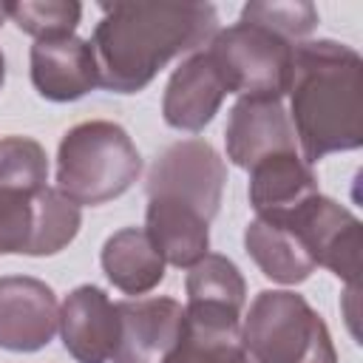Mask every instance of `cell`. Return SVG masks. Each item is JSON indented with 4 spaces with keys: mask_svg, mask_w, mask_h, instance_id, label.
<instances>
[{
    "mask_svg": "<svg viewBox=\"0 0 363 363\" xmlns=\"http://www.w3.org/2000/svg\"><path fill=\"white\" fill-rule=\"evenodd\" d=\"M241 346L255 363H337L323 318L289 289L255 295L241 323Z\"/></svg>",
    "mask_w": 363,
    "mask_h": 363,
    "instance_id": "4",
    "label": "cell"
},
{
    "mask_svg": "<svg viewBox=\"0 0 363 363\" xmlns=\"http://www.w3.org/2000/svg\"><path fill=\"white\" fill-rule=\"evenodd\" d=\"M164 363H250L241 346V329L210 326L184 315L182 335Z\"/></svg>",
    "mask_w": 363,
    "mask_h": 363,
    "instance_id": "20",
    "label": "cell"
},
{
    "mask_svg": "<svg viewBox=\"0 0 363 363\" xmlns=\"http://www.w3.org/2000/svg\"><path fill=\"white\" fill-rule=\"evenodd\" d=\"M292 51L289 40L247 20L218 28L207 45L227 91L241 99H281L292 77Z\"/></svg>",
    "mask_w": 363,
    "mask_h": 363,
    "instance_id": "5",
    "label": "cell"
},
{
    "mask_svg": "<svg viewBox=\"0 0 363 363\" xmlns=\"http://www.w3.org/2000/svg\"><path fill=\"white\" fill-rule=\"evenodd\" d=\"M60 329V303L48 284L31 275L0 278V349L37 352Z\"/></svg>",
    "mask_w": 363,
    "mask_h": 363,
    "instance_id": "9",
    "label": "cell"
},
{
    "mask_svg": "<svg viewBox=\"0 0 363 363\" xmlns=\"http://www.w3.org/2000/svg\"><path fill=\"white\" fill-rule=\"evenodd\" d=\"M119 343L111 363H164L184 323V306L173 298L116 303Z\"/></svg>",
    "mask_w": 363,
    "mask_h": 363,
    "instance_id": "11",
    "label": "cell"
},
{
    "mask_svg": "<svg viewBox=\"0 0 363 363\" xmlns=\"http://www.w3.org/2000/svg\"><path fill=\"white\" fill-rule=\"evenodd\" d=\"M31 82L43 99L74 102L99 85L96 57L88 40L54 37L31 45Z\"/></svg>",
    "mask_w": 363,
    "mask_h": 363,
    "instance_id": "14",
    "label": "cell"
},
{
    "mask_svg": "<svg viewBox=\"0 0 363 363\" xmlns=\"http://www.w3.org/2000/svg\"><path fill=\"white\" fill-rule=\"evenodd\" d=\"M275 216H284L295 227L315 267H326L349 286H357L363 230L354 213H349L335 199L315 193L298 207L286 213H275Z\"/></svg>",
    "mask_w": 363,
    "mask_h": 363,
    "instance_id": "8",
    "label": "cell"
},
{
    "mask_svg": "<svg viewBox=\"0 0 363 363\" xmlns=\"http://www.w3.org/2000/svg\"><path fill=\"white\" fill-rule=\"evenodd\" d=\"M6 17H11L17 28L34 40H54L74 34L82 17V6L74 0H23L6 3Z\"/></svg>",
    "mask_w": 363,
    "mask_h": 363,
    "instance_id": "21",
    "label": "cell"
},
{
    "mask_svg": "<svg viewBox=\"0 0 363 363\" xmlns=\"http://www.w3.org/2000/svg\"><path fill=\"white\" fill-rule=\"evenodd\" d=\"M241 20L258 23L278 37L295 43L318 26V9L312 3H247L241 9Z\"/></svg>",
    "mask_w": 363,
    "mask_h": 363,
    "instance_id": "23",
    "label": "cell"
},
{
    "mask_svg": "<svg viewBox=\"0 0 363 363\" xmlns=\"http://www.w3.org/2000/svg\"><path fill=\"white\" fill-rule=\"evenodd\" d=\"M218 31L207 3H108L94 28L91 48L99 85L136 94L179 54H193Z\"/></svg>",
    "mask_w": 363,
    "mask_h": 363,
    "instance_id": "1",
    "label": "cell"
},
{
    "mask_svg": "<svg viewBox=\"0 0 363 363\" xmlns=\"http://www.w3.org/2000/svg\"><path fill=\"white\" fill-rule=\"evenodd\" d=\"M227 94L230 91L213 57L207 54V48L193 51L167 79L164 99H162L164 122L176 130L199 133L204 130V125L213 122Z\"/></svg>",
    "mask_w": 363,
    "mask_h": 363,
    "instance_id": "13",
    "label": "cell"
},
{
    "mask_svg": "<svg viewBox=\"0 0 363 363\" xmlns=\"http://www.w3.org/2000/svg\"><path fill=\"white\" fill-rule=\"evenodd\" d=\"M142 173V156L128 130L108 119L79 122L60 139L57 190L77 207L119 199Z\"/></svg>",
    "mask_w": 363,
    "mask_h": 363,
    "instance_id": "3",
    "label": "cell"
},
{
    "mask_svg": "<svg viewBox=\"0 0 363 363\" xmlns=\"http://www.w3.org/2000/svg\"><path fill=\"white\" fill-rule=\"evenodd\" d=\"M105 278L125 295H145L164 278V258L150 244L142 227H125L102 244Z\"/></svg>",
    "mask_w": 363,
    "mask_h": 363,
    "instance_id": "19",
    "label": "cell"
},
{
    "mask_svg": "<svg viewBox=\"0 0 363 363\" xmlns=\"http://www.w3.org/2000/svg\"><path fill=\"white\" fill-rule=\"evenodd\" d=\"M318 193L312 167L295 153H272L250 167V204L258 216H275L298 207Z\"/></svg>",
    "mask_w": 363,
    "mask_h": 363,
    "instance_id": "18",
    "label": "cell"
},
{
    "mask_svg": "<svg viewBox=\"0 0 363 363\" xmlns=\"http://www.w3.org/2000/svg\"><path fill=\"white\" fill-rule=\"evenodd\" d=\"M45 179H48V156L40 142L28 136L0 139V190L34 193L45 187Z\"/></svg>",
    "mask_w": 363,
    "mask_h": 363,
    "instance_id": "22",
    "label": "cell"
},
{
    "mask_svg": "<svg viewBox=\"0 0 363 363\" xmlns=\"http://www.w3.org/2000/svg\"><path fill=\"white\" fill-rule=\"evenodd\" d=\"M224 142L227 159L244 170L272 153L298 150V139L281 99H238L230 111Z\"/></svg>",
    "mask_w": 363,
    "mask_h": 363,
    "instance_id": "12",
    "label": "cell"
},
{
    "mask_svg": "<svg viewBox=\"0 0 363 363\" xmlns=\"http://www.w3.org/2000/svg\"><path fill=\"white\" fill-rule=\"evenodd\" d=\"M244 247L255 267L278 284H301L315 272L301 235L284 216H258L244 230Z\"/></svg>",
    "mask_w": 363,
    "mask_h": 363,
    "instance_id": "17",
    "label": "cell"
},
{
    "mask_svg": "<svg viewBox=\"0 0 363 363\" xmlns=\"http://www.w3.org/2000/svg\"><path fill=\"white\" fill-rule=\"evenodd\" d=\"M292 130L303 162L363 145V60L335 40H306L292 51Z\"/></svg>",
    "mask_w": 363,
    "mask_h": 363,
    "instance_id": "2",
    "label": "cell"
},
{
    "mask_svg": "<svg viewBox=\"0 0 363 363\" xmlns=\"http://www.w3.org/2000/svg\"><path fill=\"white\" fill-rule=\"evenodd\" d=\"M3 20H6V3H0V26H3Z\"/></svg>",
    "mask_w": 363,
    "mask_h": 363,
    "instance_id": "25",
    "label": "cell"
},
{
    "mask_svg": "<svg viewBox=\"0 0 363 363\" xmlns=\"http://www.w3.org/2000/svg\"><path fill=\"white\" fill-rule=\"evenodd\" d=\"M187 306L184 315L210 326L241 329V306L247 284L238 267L218 252H207L187 272Z\"/></svg>",
    "mask_w": 363,
    "mask_h": 363,
    "instance_id": "15",
    "label": "cell"
},
{
    "mask_svg": "<svg viewBox=\"0 0 363 363\" xmlns=\"http://www.w3.org/2000/svg\"><path fill=\"white\" fill-rule=\"evenodd\" d=\"M82 216L57 187L0 190V255H54L74 241Z\"/></svg>",
    "mask_w": 363,
    "mask_h": 363,
    "instance_id": "6",
    "label": "cell"
},
{
    "mask_svg": "<svg viewBox=\"0 0 363 363\" xmlns=\"http://www.w3.org/2000/svg\"><path fill=\"white\" fill-rule=\"evenodd\" d=\"M3 79H6V60H3V51H0V88H3Z\"/></svg>",
    "mask_w": 363,
    "mask_h": 363,
    "instance_id": "24",
    "label": "cell"
},
{
    "mask_svg": "<svg viewBox=\"0 0 363 363\" xmlns=\"http://www.w3.org/2000/svg\"><path fill=\"white\" fill-rule=\"evenodd\" d=\"M145 233L164 264L190 269L207 255L210 221L173 199H147Z\"/></svg>",
    "mask_w": 363,
    "mask_h": 363,
    "instance_id": "16",
    "label": "cell"
},
{
    "mask_svg": "<svg viewBox=\"0 0 363 363\" xmlns=\"http://www.w3.org/2000/svg\"><path fill=\"white\" fill-rule=\"evenodd\" d=\"M60 335L77 363H111L119 343L116 303L91 284H82L60 303Z\"/></svg>",
    "mask_w": 363,
    "mask_h": 363,
    "instance_id": "10",
    "label": "cell"
},
{
    "mask_svg": "<svg viewBox=\"0 0 363 363\" xmlns=\"http://www.w3.org/2000/svg\"><path fill=\"white\" fill-rule=\"evenodd\" d=\"M227 184L218 150L204 139H182L164 147L145 182L147 199H173L193 207L207 221L216 218Z\"/></svg>",
    "mask_w": 363,
    "mask_h": 363,
    "instance_id": "7",
    "label": "cell"
}]
</instances>
